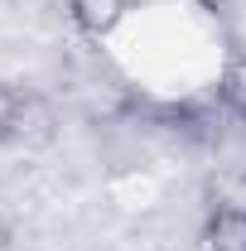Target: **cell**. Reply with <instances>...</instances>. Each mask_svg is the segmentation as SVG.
<instances>
[{"mask_svg": "<svg viewBox=\"0 0 246 251\" xmlns=\"http://www.w3.org/2000/svg\"><path fill=\"white\" fill-rule=\"evenodd\" d=\"M53 140V111L44 106V97H34L25 82L0 77V150L15 145H49Z\"/></svg>", "mask_w": 246, "mask_h": 251, "instance_id": "cell-1", "label": "cell"}, {"mask_svg": "<svg viewBox=\"0 0 246 251\" xmlns=\"http://www.w3.org/2000/svg\"><path fill=\"white\" fill-rule=\"evenodd\" d=\"M193 251H246V203H213L193 232Z\"/></svg>", "mask_w": 246, "mask_h": 251, "instance_id": "cell-2", "label": "cell"}, {"mask_svg": "<svg viewBox=\"0 0 246 251\" xmlns=\"http://www.w3.org/2000/svg\"><path fill=\"white\" fill-rule=\"evenodd\" d=\"M130 10H135V0H63L68 25L82 39H111L130 20Z\"/></svg>", "mask_w": 246, "mask_h": 251, "instance_id": "cell-3", "label": "cell"}, {"mask_svg": "<svg viewBox=\"0 0 246 251\" xmlns=\"http://www.w3.org/2000/svg\"><path fill=\"white\" fill-rule=\"evenodd\" d=\"M217 106L232 126L246 130V53H232L227 68L217 73Z\"/></svg>", "mask_w": 246, "mask_h": 251, "instance_id": "cell-4", "label": "cell"}]
</instances>
